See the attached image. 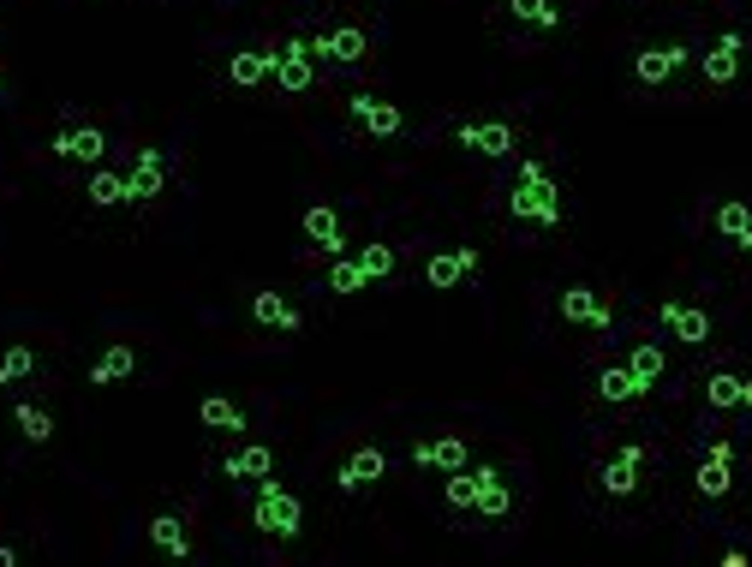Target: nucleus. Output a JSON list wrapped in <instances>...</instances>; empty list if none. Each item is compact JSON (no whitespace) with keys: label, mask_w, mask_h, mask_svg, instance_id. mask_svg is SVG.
<instances>
[{"label":"nucleus","mask_w":752,"mask_h":567,"mask_svg":"<svg viewBox=\"0 0 752 567\" xmlns=\"http://www.w3.org/2000/svg\"><path fill=\"white\" fill-rule=\"evenodd\" d=\"M513 222H538V227H562V197H555V180L543 173V162H532V156H520V185H513L508 197Z\"/></svg>","instance_id":"nucleus-1"},{"label":"nucleus","mask_w":752,"mask_h":567,"mask_svg":"<svg viewBox=\"0 0 752 567\" xmlns=\"http://www.w3.org/2000/svg\"><path fill=\"white\" fill-rule=\"evenodd\" d=\"M251 526H257V532H269V537H299V526H305V507H299V496H293V490H282V478H269V472L257 478Z\"/></svg>","instance_id":"nucleus-2"},{"label":"nucleus","mask_w":752,"mask_h":567,"mask_svg":"<svg viewBox=\"0 0 752 567\" xmlns=\"http://www.w3.org/2000/svg\"><path fill=\"white\" fill-rule=\"evenodd\" d=\"M275 54V78H282V90L287 96H305L317 84V66H311V42L305 36H287L282 49H269Z\"/></svg>","instance_id":"nucleus-3"},{"label":"nucleus","mask_w":752,"mask_h":567,"mask_svg":"<svg viewBox=\"0 0 752 567\" xmlns=\"http://www.w3.org/2000/svg\"><path fill=\"white\" fill-rule=\"evenodd\" d=\"M639 472H645V448L639 442H622L610 460H603L597 484L610 490V496H633V490H639Z\"/></svg>","instance_id":"nucleus-4"},{"label":"nucleus","mask_w":752,"mask_h":567,"mask_svg":"<svg viewBox=\"0 0 752 567\" xmlns=\"http://www.w3.org/2000/svg\"><path fill=\"white\" fill-rule=\"evenodd\" d=\"M311 54H322L329 66H359L364 54H371V36H364L359 24H335V31H322L311 42Z\"/></svg>","instance_id":"nucleus-5"},{"label":"nucleus","mask_w":752,"mask_h":567,"mask_svg":"<svg viewBox=\"0 0 752 567\" xmlns=\"http://www.w3.org/2000/svg\"><path fill=\"white\" fill-rule=\"evenodd\" d=\"M126 185H131V203H156L161 185H168V156L156 143H138V162H131Z\"/></svg>","instance_id":"nucleus-6"},{"label":"nucleus","mask_w":752,"mask_h":567,"mask_svg":"<svg viewBox=\"0 0 752 567\" xmlns=\"http://www.w3.org/2000/svg\"><path fill=\"white\" fill-rule=\"evenodd\" d=\"M347 108H352V120H359L371 138H401L406 132V114L394 108V101H382V96H352Z\"/></svg>","instance_id":"nucleus-7"},{"label":"nucleus","mask_w":752,"mask_h":567,"mask_svg":"<svg viewBox=\"0 0 752 567\" xmlns=\"http://www.w3.org/2000/svg\"><path fill=\"white\" fill-rule=\"evenodd\" d=\"M466 143V150H478V156H490V162H501V156H513V143H520V132H513V126H501V120H478V126H460V132H454Z\"/></svg>","instance_id":"nucleus-8"},{"label":"nucleus","mask_w":752,"mask_h":567,"mask_svg":"<svg viewBox=\"0 0 752 567\" xmlns=\"http://www.w3.org/2000/svg\"><path fill=\"white\" fill-rule=\"evenodd\" d=\"M412 467H431V472H460L472 467V448L466 436H431V442L412 448Z\"/></svg>","instance_id":"nucleus-9"},{"label":"nucleus","mask_w":752,"mask_h":567,"mask_svg":"<svg viewBox=\"0 0 752 567\" xmlns=\"http://www.w3.org/2000/svg\"><path fill=\"white\" fill-rule=\"evenodd\" d=\"M61 162H102V150H108V138H102V126H66V132H54V143H49Z\"/></svg>","instance_id":"nucleus-10"},{"label":"nucleus","mask_w":752,"mask_h":567,"mask_svg":"<svg viewBox=\"0 0 752 567\" xmlns=\"http://www.w3.org/2000/svg\"><path fill=\"white\" fill-rule=\"evenodd\" d=\"M562 317H568V323H585V329H603V334L615 329V311L592 293V287H568V293H562Z\"/></svg>","instance_id":"nucleus-11"},{"label":"nucleus","mask_w":752,"mask_h":567,"mask_svg":"<svg viewBox=\"0 0 752 567\" xmlns=\"http://www.w3.org/2000/svg\"><path fill=\"white\" fill-rule=\"evenodd\" d=\"M663 329L675 334V341H687V346H699V341H711V317L699 311V304H675V299H663Z\"/></svg>","instance_id":"nucleus-12"},{"label":"nucleus","mask_w":752,"mask_h":567,"mask_svg":"<svg viewBox=\"0 0 752 567\" xmlns=\"http://www.w3.org/2000/svg\"><path fill=\"white\" fill-rule=\"evenodd\" d=\"M729 472H734V448L729 442H711V454L699 460V478H692V484H699V496H711V502L729 496V484H734Z\"/></svg>","instance_id":"nucleus-13"},{"label":"nucleus","mask_w":752,"mask_h":567,"mask_svg":"<svg viewBox=\"0 0 752 567\" xmlns=\"http://www.w3.org/2000/svg\"><path fill=\"white\" fill-rule=\"evenodd\" d=\"M466 275H478V252H472V245H460V252H436L431 264H424V281L431 287H460Z\"/></svg>","instance_id":"nucleus-14"},{"label":"nucleus","mask_w":752,"mask_h":567,"mask_svg":"<svg viewBox=\"0 0 752 567\" xmlns=\"http://www.w3.org/2000/svg\"><path fill=\"white\" fill-rule=\"evenodd\" d=\"M681 66H687V49H681V42H663V49H639V61H633L639 84H663V78H675Z\"/></svg>","instance_id":"nucleus-15"},{"label":"nucleus","mask_w":752,"mask_h":567,"mask_svg":"<svg viewBox=\"0 0 752 567\" xmlns=\"http://www.w3.org/2000/svg\"><path fill=\"white\" fill-rule=\"evenodd\" d=\"M734 72H741V31H722L705 54V84H734Z\"/></svg>","instance_id":"nucleus-16"},{"label":"nucleus","mask_w":752,"mask_h":567,"mask_svg":"<svg viewBox=\"0 0 752 567\" xmlns=\"http://www.w3.org/2000/svg\"><path fill=\"white\" fill-rule=\"evenodd\" d=\"M126 376H138V353H131L126 341H114L108 353L91 365V383H96V388H114V383H126Z\"/></svg>","instance_id":"nucleus-17"},{"label":"nucleus","mask_w":752,"mask_h":567,"mask_svg":"<svg viewBox=\"0 0 752 567\" xmlns=\"http://www.w3.org/2000/svg\"><path fill=\"white\" fill-rule=\"evenodd\" d=\"M305 239H311V245H322V252H329V257H341V215H335L329 210V203H311V210H305Z\"/></svg>","instance_id":"nucleus-18"},{"label":"nucleus","mask_w":752,"mask_h":567,"mask_svg":"<svg viewBox=\"0 0 752 567\" xmlns=\"http://www.w3.org/2000/svg\"><path fill=\"white\" fill-rule=\"evenodd\" d=\"M227 78L240 84V90H257L263 78H275V54L269 49H240V54H233V66H227Z\"/></svg>","instance_id":"nucleus-19"},{"label":"nucleus","mask_w":752,"mask_h":567,"mask_svg":"<svg viewBox=\"0 0 752 567\" xmlns=\"http://www.w3.org/2000/svg\"><path fill=\"white\" fill-rule=\"evenodd\" d=\"M382 472H389V454H382V448H359V454L341 467V478H335V484H341V490H364V484H377Z\"/></svg>","instance_id":"nucleus-20"},{"label":"nucleus","mask_w":752,"mask_h":567,"mask_svg":"<svg viewBox=\"0 0 752 567\" xmlns=\"http://www.w3.org/2000/svg\"><path fill=\"white\" fill-rule=\"evenodd\" d=\"M472 478H478V496H472V507H478L484 520H501V514H508L513 496H508V484H501V472H496V467H478Z\"/></svg>","instance_id":"nucleus-21"},{"label":"nucleus","mask_w":752,"mask_h":567,"mask_svg":"<svg viewBox=\"0 0 752 567\" xmlns=\"http://www.w3.org/2000/svg\"><path fill=\"white\" fill-rule=\"evenodd\" d=\"M717 234L729 239V245H741V252H752V210H746L741 197L717 203Z\"/></svg>","instance_id":"nucleus-22"},{"label":"nucleus","mask_w":752,"mask_h":567,"mask_svg":"<svg viewBox=\"0 0 752 567\" xmlns=\"http://www.w3.org/2000/svg\"><path fill=\"white\" fill-rule=\"evenodd\" d=\"M263 472H275V454L263 442H251V448H233L227 460H221V478H263Z\"/></svg>","instance_id":"nucleus-23"},{"label":"nucleus","mask_w":752,"mask_h":567,"mask_svg":"<svg viewBox=\"0 0 752 567\" xmlns=\"http://www.w3.org/2000/svg\"><path fill=\"white\" fill-rule=\"evenodd\" d=\"M120 203H131V185H126V173H114V168H96V173H91V210H120Z\"/></svg>","instance_id":"nucleus-24"},{"label":"nucleus","mask_w":752,"mask_h":567,"mask_svg":"<svg viewBox=\"0 0 752 567\" xmlns=\"http://www.w3.org/2000/svg\"><path fill=\"white\" fill-rule=\"evenodd\" d=\"M251 317H257L263 329H282V334L299 329V311H293L282 293H257V299H251Z\"/></svg>","instance_id":"nucleus-25"},{"label":"nucleus","mask_w":752,"mask_h":567,"mask_svg":"<svg viewBox=\"0 0 752 567\" xmlns=\"http://www.w3.org/2000/svg\"><path fill=\"white\" fill-rule=\"evenodd\" d=\"M150 537H156V549H168V556H191V532H186V520L180 514H156L150 520Z\"/></svg>","instance_id":"nucleus-26"},{"label":"nucleus","mask_w":752,"mask_h":567,"mask_svg":"<svg viewBox=\"0 0 752 567\" xmlns=\"http://www.w3.org/2000/svg\"><path fill=\"white\" fill-rule=\"evenodd\" d=\"M597 395L603 400H639V395H652V388H645L627 365H610V371H597Z\"/></svg>","instance_id":"nucleus-27"},{"label":"nucleus","mask_w":752,"mask_h":567,"mask_svg":"<svg viewBox=\"0 0 752 567\" xmlns=\"http://www.w3.org/2000/svg\"><path fill=\"white\" fill-rule=\"evenodd\" d=\"M371 287V275H364V264L359 257H329V293H364Z\"/></svg>","instance_id":"nucleus-28"},{"label":"nucleus","mask_w":752,"mask_h":567,"mask_svg":"<svg viewBox=\"0 0 752 567\" xmlns=\"http://www.w3.org/2000/svg\"><path fill=\"white\" fill-rule=\"evenodd\" d=\"M12 425L24 430V442H49V436H54V418L42 413V406H31V400L12 406Z\"/></svg>","instance_id":"nucleus-29"},{"label":"nucleus","mask_w":752,"mask_h":567,"mask_svg":"<svg viewBox=\"0 0 752 567\" xmlns=\"http://www.w3.org/2000/svg\"><path fill=\"white\" fill-rule=\"evenodd\" d=\"M705 388H711V406H752V383H746V376H729V371H722V376H711Z\"/></svg>","instance_id":"nucleus-30"},{"label":"nucleus","mask_w":752,"mask_h":567,"mask_svg":"<svg viewBox=\"0 0 752 567\" xmlns=\"http://www.w3.org/2000/svg\"><path fill=\"white\" fill-rule=\"evenodd\" d=\"M198 418H203L210 430H245V413H240L233 400H221V395L203 400V406H198Z\"/></svg>","instance_id":"nucleus-31"},{"label":"nucleus","mask_w":752,"mask_h":567,"mask_svg":"<svg viewBox=\"0 0 752 567\" xmlns=\"http://www.w3.org/2000/svg\"><path fill=\"white\" fill-rule=\"evenodd\" d=\"M627 371H633V376H639V383H645V388H657V383H663V346H652V341H645V346H633V359H627Z\"/></svg>","instance_id":"nucleus-32"},{"label":"nucleus","mask_w":752,"mask_h":567,"mask_svg":"<svg viewBox=\"0 0 752 567\" xmlns=\"http://www.w3.org/2000/svg\"><path fill=\"white\" fill-rule=\"evenodd\" d=\"M508 7H513V19L538 24V31H555V24H562V12H555L550 0H508Z\"/></svg>","instance_id":"nucleus-33"},{"label":"nucleus","mask_w":752,"mask_h":567,"mask_svg":"<svg viewBox=\"0 0 752 567\" xmlns=\"http://www.w3.org/2000/svg\"><path fill=\"white\" fill-rule=\"evenodd\" d=\"M31 371H36V353H31V346H7V353H0V383H24Z\"/></svg>","instance_id":"nucleus-34"},{"label":"nucleus","mask_w":752,"mask_h":567,"mask_svg":"<svg viewBox=\"0 0 752 567\" xmlns=\"http://www.w3.org/2000/svg\"><path fill=\"white\" fill-rule=\"evenodd\" d=\"M359 264H364V275H371V281H389V275H394V245L371 239V245L359 252Z\"/></svg>","instance_id":"nucleus-35"},{"label":"nucleus","mask_w":752,"mask_h":567,"mask_svg":"<svg viewBox=\"0 0 752 567\" xmlns=\"http://www.w3.org/2000/svg\"><path fill=\"white\" fill-rule=\"evenodd\" d=\"M442 496H448L454 507H472V496H478V478H472L466 467H460V472H448V484H442Z\"/></svg>","instance_id":"nucleus-36"},{"label":"nucleus","mask_w":752,"mask_h":567,"mask_svg":"<svg viewBox=\"0 0 752 567\" xmlns=\"http://www.w3.org/2000/svg\"><path fill=\"white\" fill-rule=\"evenodd\" d=\"M0 567H19V549H7V544H0Z\"/></svg>","instance_id":"nucleus-37"},{"label":"nucleus","mask_w":752,"mask_h":567,"mask_svg":"<svg viewBox=\"0 0 752 567\" xmlns=\"http://www.w3.org/2000/svg\"><path fill=\"white\" fill-rule=\"evenodd\" d=\"M0 96H7V72H0Z\"/></svg>","instance_id":"nucleus-38"}]
</instances>
